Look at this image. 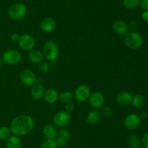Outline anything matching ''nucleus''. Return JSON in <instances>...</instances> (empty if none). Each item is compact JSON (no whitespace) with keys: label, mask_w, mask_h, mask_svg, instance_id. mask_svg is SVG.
<instances>
[{"label":"nucleus","mask_w":148,"mask_h":148,"mask_svg":"<svg viewBox=\"0 0 148 148\" xmlns=\"http://www.w3.org/2000/svg\"><path fill=\"white\" fill-rule=\"evenodd\" d=\"M141 123V119L136 113L127 115L124 120V125L129 130H135L138 129Z\"/></svg>","instance_id":"obj_8"},{"label":"nucleus","mask_w":148,"mask_h":148,"mask_svg":"<svg viewBox=\"0 0 148 148\" xmlns=\"http://www.w3.org/2000/svg\"><path fill=\"white\" fill-rule=\"evenodd\" d=\"M142 18L144 21L147 22L148 23V10L147 11H144L142 14Z\"/></svg>","instance_id":"obj_35"},{"label":"nucleus","mask_w":148,"mask_h":148,"mask_svg":"<svg viewBox=\"0 0 148 148\" xmlns=\"http://www.w3.org/2000/svg\"><path fill=\"white\" fill-rule=\"evenodd\" d=\"M18 44L20 47L23 50L30 51L34 49L36 42L33 36L27 33H24V34L20 35Z\"/></svg>","instance_id":"obj_9"},{"label":"nucleus","mask_w":148,"mask_h":148,"mask_svg":"<svg viewBox=\"0 0 148 148\" xmlns=\"http://www.w3.org/2000/svg\"><path fill=\"white\" fill-rule=\"evenodd\" d=\"M140 0H124L123 4L126 9L133 10L137 9L140 6Z\"/></svg>","instance_id":"obj_25"},{"label":"nucleus","mask_w":148,"mask_h":148,"mask_svg":"<svg viewBox=\"0 0 148 148\" xmlns=\"http://www.w3.org/2000/svg\"><path fill=\"white\" fill-rule=\"evenodd\" d=\"M132 104L133 107L137 109H142L145 106L146 100L144 96L141 94H136L132 97Z\"/></svg>","instance_id":"obj_22"},{"label":"nucleus","mask_w":148,"mask_h":148,"mask_svg":"<svg viewBox=\"0 0 148 148\" xmlns=\"http://www.w3.org/2000/svg\"><path fill=\"white\" fill-rule=\"evenodd\" d=\"M7 13L9 17L12 20H20L24 18L27 15V10L25 4H23V3L17 2L12 4L9 8Z\"/></svg>","instance_id":"obj_4"},{"label":"nucleus","mask_w":148,"mask_h":148,"mask_svg":"<svg viewBox=\"0 0 148 148\" xmlns=\"http://www.w3.org/2000/svg\"><path fill=\"white\" fill-rule=\"evenodd\" d=\"M11 129L7 126H1L0 127V140H7L11 136Z\"/></svg>","instance_id":"obj_26"},{"label":"nucleus","mask_w":148,"mask_h":148,"mask_svg":"<svg viewBox=\"0 0 148 148\" xmlns=\"http://www.w3.org/2000/svg\"><path fill=\"white\" fill-rule=\"evenodd\" d=\"M20 79L26 86H33L36 83V74L30 69H24L20 74Z\"/></svg>","instance_id":"obj_11"},{"label":"nucleus","mask_w":148,"mask_h":148,"mask_svg":"<svg viewBox=\"0 0 148 148\" xmlns=\"http://www.w3.org/2000/svg\"><path fill=\"white\" fill-rule=\"evenodd\" d=\"M60 148H66V147H60Z\"/></svg>","instance_id":"obj_38"},{"label":"nucleus","mask_w":148,"mask_h":148,"mask_svg":"<svg viewBox=\"0 0 148 148\" xmlns=\"http://www.w3.org/2000/svg\"><path fill=\"white\" fill-rule=\"evenodd\" d=\"M141 146L143 148H148V131L145 133L141 138Z\"/></svg>","instance_id":"obj_30"},{"label":"nucleus","mask_w":148,"mask_h":148,"mask_svg":"<svg viewBox=\"0 0 148 148\" xmlns=\"http://www.w3.org/2000/svg\"><path fill=\"white\" fill-rule=\"evenodd\" d=\"M138 115L141 120H145V119L147 118H148V113L146 111H143L141 112V113H140V115Z\"/></svg>","instance_id":"obj_34"},{"label":"nucleus","mask_w":148,"mask_h":148,"mask_svg":"<svg viewBox=\"0 0 148 148\" xmlns=\"http://www.w3.org/2000/svg\"><path fill=\"white\" fill-rule=\"evenodd\" d=\"M124 44L132 49H138L143 46V38L136 31L128 32L124 36Z\"/></svg>","instance_id":"obj_2"},{"label":"nucleus","mask_w":148,"mask_h":148,"mask_svg":"<svg viewBox=\"0 0 148 148\" xmlns=\"http://www.w3.org/2000/svg\"><path fill=\"white\" fill-rule=\"evenodd\" d=\"M102 114L98 110H92L87 115V122L90 125H95L100 122Z\"/></svg>","instance_id":"obj_20"},{"label":"nucleus","mask_w":148,"mask_h":148,"mask_svg":"<svg viewBox=\"0 0 148 148\" xmlns=\"http://www.w3.org/2000/svg\"><path fill=\"white\" fill-rule=\"evenodd\" d=\"M90 89L86 85H80L76 88L74 97L78 102H83L87 101L90 96Z\"/></svg>","instance_id":"obj_10"},{"label":"nucleus","mask_w":148,"mask_h":148,"mask_svg":"<svg viewBox=\"0 0 148 148\" xmlns=\"http://www.w3.org/2000/svg\"><path fill=\"white\" fill-rule=\"evenodd\" d=\"M39 69H40V72L43 73H46L50 70V65L47 62H42L41 63L39 64Z\"/></svg>","instance_id":"obj_29"},{"label":"nucleus","mask_w":148,"mask_h":148,"mask_svg":"<svg viewBox=\"0 0 148 148\" xmlns=\"http://www.w3.org/2000/svg\"><path fill=\"white\" fill-rule=\"evenodd\" d=\"M88 100L91 107L95 110L101 109L105 104V97L103 94L99 91H94L91 93Z\"/></svg>","instance_id":"obj_7"},{"label":"nucleus","mask_w":148,"mask_h":148,"mask_svg":"<svg viewBox=\"0 0 148 148\" xmlns=\"http://www.w3.org/2000/svg\"><path fill=\"white\" fill-rule=\"evenodd\" d=\"M101 114L105 117H110L113 114V110L109 106H103L102 107Z\"/></svg>","instance_id":"obj_28"},{"label":"nucleus","mask_w":148,"mask_h":148,"mask_svg":"<svg viewBox=\"0 0 148 148\" xmlns=\"http://www.w3.org/2000/svg\"><path fill=\"white\" fill-rule=\"evenodd\" d=\"M71 121L70 113L66 111H59L54 115L53 122L55 126L64 128L67 126Z\"/></svg>","instance_id":"obj_6"},{"label":"nucleus","mask_w":148,"mask_h":148,"mask_svg":"<svg viewBox=\"0 0 148 148\" xmlns=\"http://www.w3.org/2000/svg\"><path fill=\"white\" fill-rule=\"evenodd\" d=\"M69 138H70V132L68 129H62L57 133V136L56 138V142L58 147H65L68 145Z\"/></svg>","instance_id":"obj_12"},{"label":"nucleus","mask_w":148,"mask_h":148,"mask_svg":"<svg viewBox=\"0 0 148 148\" xmlns=\"http://www.w3.org/2000/svg\"><path fill=\"white\" fill-rule=\"evenodd\" d=\"M42 133L46 139H56L57 136V131L55 126L49 123L43 126Z\"/></svg>","instance_id":"obj_19"},{"label":"nucleus","mask_w":148,"mask_h":148,"mask_svg":"<svg viewBox=\"0 0 148 148\" xmlns=\"http://www.w3.org/2000/svg\"><path fill=\"white\" fill-rule=\"evenodd\" d=\"M43 54L48 61L54 62L59 55V48L57 44L52 41L46 42L43 47Z\"/></svg>","instance_id":"obj_3"},{"label":"nucleus","mask_w":148,"mask_h":148,"mask_svg":"<svg viewBox=\"0 0 148 148\" xmlns=\"http://www.w3.org/2000/svg\"><path fill=\"white\" fill-rule=\"evenodd\" d=\"M20 35L18 34L17 33H13L11 35V40L14 42H18L19 39H20Z\"/></svg>","instance_id":"obj_33"},{"label":"nucleus","mask_w":148,"mask_h":148,"mask_svg":"<svg viewBox=\"0 0 148 148\" xmlns=\"http://www.w3.org/2000/svg\"><path fill=\"white\" fill-rule=\"evenodd\" d=\"M130 27L133 30H132V31H134V29H136L137 28V24L136 23L135 21H132L131 23H130V25L129 26V28H130Z\"/></svg>","instance_id":"obj_36"},{"label":"nucleus","mask_w":148,"mask_h":148,"mask_svg":"<svg viewBox=\"0 0 148 148\" xmlns=\"http://www.w3.org/2000/svg\"><path fill=\"white\" fill-rule=\"evenodd\" d=\"M4 61H3L2 58H0V68H1L3 65H4Z\"/></svg>","instance_id":"obj_37"},{"label":"nucleus","mask_w":148,"mask_h":148,"mask_svg":"<svg viewBox=\"0 0 148 148\" xmlns=\"http://www.w3.org/2000/svg\"><path fill=\"white\" fill-rule=\"evenodd\" d=\"M140 6L144 11L148 10V0H141L140 1Z\"/></svg>","instance_id":"obj_32"},{"label":"nucleus","mask_w":148,"mask_h":148,"mask_svg":"<svg viewBox=\"0 0 148 148\" xmlns=\"http://www.w3.org/2000/svg\"><path fill=\"white\" fill-rule=\"evenodd\" d=\"M34 120L28 115H20L12 119L10 123L12 133L17 136L28 134L34 128Z\"/></svg>","instance_id":"obj_1"},{"label":"nucleus","mask_w":148,"mask_h":148,"mask_svg":"<svg viewBox=\"0 0 148 148\" xmlns=\"http://www.w3.org/2000/svg\"><path fill=\"white\" fill-rule=\"evenodd\" d=\"M127 143L130 148H140L141 139L135 134H131L127 139Z\"/></svg>","instance_id":"obj_23"},{"label":"nucleus","mask_w":148,"mask_h":148,"mask_svg":"<svg viewBox=\"0 0 148 148\" xmlns=\"http://www.w3.org/2000/svg\"><path fill=\"white\" fill-rule=\"evenodd\" d=\"M40 148H58V145L55 139H46L42 143Z\"/></svg>","instance_id":"obj_27"},{"label":"nucleus","mask_w":148,"mask_h":148,"mask_svg":"<svg viewBox=\"0 0 148 148\" xmlns=\"http://www.w3.org/2000/svg\"><path fill=\"white\" fill-rule=\"evenodd\" d=\"M29 60L33 64H40L41 63L44 59V55L43 52L38 50V49H32L29 51L28 53Z\"/></svg>","instance_id":"obj_18"},{"label":"nucleus","mask_w":148,"mask_h":148,"mask_svg":"<svg viewBox=\"0 0 148 148\" xmlns=\"http://www.w3.org/2000/svg\"><path fill=\"white\" fill-rule=\"evenodd\" d=\"M43 99H44L45 102L46 103H48V104H55L59 100V92L55 89H48L45 90Z\"/></svg>","instance_id":"obj_15"},{"label":"nucleus","mask_w":148,"mask_h":148,"mask_svg":"<svg viewBox=\"0 0 148 148\" xmlns=\"http://www.w3.org/2000/svg\"><path fill=\"white\" fill-rule=\"evenodd\" d=\"M6 146H7V148H22L23 142L20 136L13 135V136H10L7 139Z\"/></svg>","instance_id":"obj_21"},{"label":"nucleus","mask_w":148,"mask_h":148,"mask_svg":"<svg viewBox=\"0 0 148 148\" xmlns=\"http://www.w3.org/2000/svg\"><path fill=\"white\" fill-rule=\"evenodd\" d=\"M132 97L133 96L129 91H121L116 96V102L122 107H128L132 104Z\"/></svg>","instance_id":"obj_13"},{"label":"nucleus","mask_w":148,"mask_h":148,"mask_svg":"<svg viewBox=\"0 0 148 148\" xmlns=\"http://www.w3.org/2000/svg\"><path fill=\"white\" fill-rule=\"evenodd\" d=\"M112 29L115 33L120 36H125L129 30V25L122 20H116L112 26Z\"/></svg>","instance_id":"obj_14"},{"label":"nucleus","mask_w":148,"mask_h":148,"mask_svg":"<svg viewBox=\"0 0 148 148\" xmlns=\"http://www.w3.org/2000/svg\"><path fill=\"white\" fill-rule=\"evenodd\" d=\"M56 20L50 17H46L43 18L40 24V29L46 33H50L53 31L56 28Z\"/></svg>","instance_id":"obj_16"},{"label":"nucleus","mask_w":148,"mask_h":148,"mask_svg":"<svg viewBox=\"0 0 148 148\" xmlns=\"http://www.w3.org/2000/svg\"><path fill=\"white\" fill-rule=\"evenodd\" d=\"M1 58L4 64L9 65H14L21 62L22 55L19 51L16 49H8L3 53Z\"/></svg>","instance_id":"obj_5"},{"label":"nucleus","mask_w":148,"mask_h":148,"mask_svg":"<svg viewBox=\"0 0 148 148\" xmlns=\"http://www.w3.org/2000/svg\"><path fill=\"white\" fill-rule=\"evenodd\" d=\"M45 89L41 84H35L32 86L31 90H30V94L33 100H40L43 98Z\"/></svg>","instance_id":"obj_17"},{"label":"nucleus","mask_w":148,"mask_h":148,"mask_svg":"<svg viewBox=\"0 0 148 148\" xmlns=\"http://www.w3.org/2000/svg\"><path fill=\"white\" fill-rule=\"evenodd\" d=\"M65 111L67 112V113H71L74 111L75 110V104L72 102L67 103V104H65Z\"/></svg>","instance_id":"obj_31"},{"label":"nucleus","mask_w":148,"mask_h":148,"mask_svg":"<svg viewBox=\"0 0 148 148\" xmlns=\"http://www.w3.org/2000/svg\"><path fill=\"white\" fill-rule=\"evenodd\" d=\"M59 100L64 104L72 102L74 100V94L69 91H64L59 95Z\"/></svg>","instance_id":"obj_24"}]
</instances>
